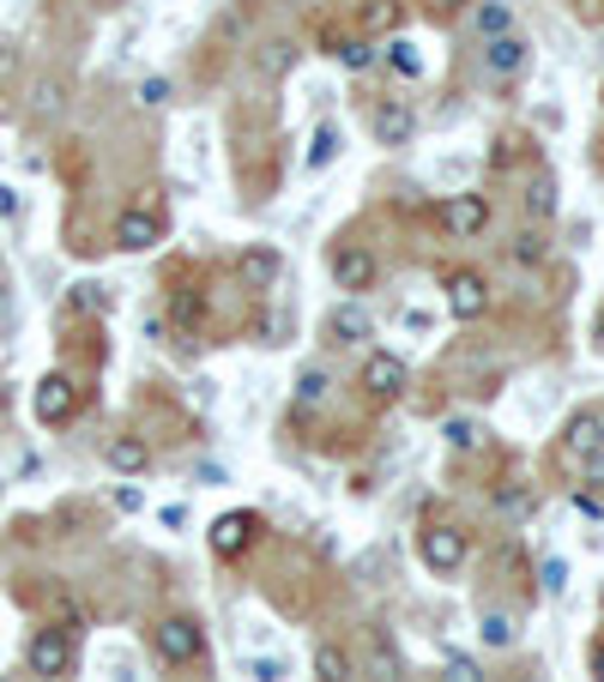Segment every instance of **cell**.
I'll list each match as a JSON object with an SVG mask.
<instances>
[{"instance_id":"cell-14","label":"cell","mask_w":604,"mask_h":682,"mask_svg":"<svg viewBox=\"0 0 604 682\" xmlns=\"http://www.w3.org/2000/svg\"><path fill=\"white\" fill-rule=\"evenodd\" d=\"M526 61H532V43H526V36H490V43H484V67H490V73H502V79H508V73H520L526 67Z\"/></svg>"},{"instance_id":"cell-34","label":"cell","mask_w":604,"mask_h":682,"mask_svg":"<svg viewBox=\"0 0 604 682\" xmlns=\"http://www.w3.org/2000/svg\"><path fill=\"white\" fill-rule=\"evenodd\" d=\"M581 478L593 483V489H604V454H593V459H581Z\"/></svg>"},{"instance_id":"cell-26","label":"cell","mask_w":604,"mask_h":682,"mask_svg":"<svg viewBox=\"0 0 604 682\" xmlns=\"http://www.w3.org/2000/svg\"><path fill=\"white\" fill-rule=\"evenodd\" d=\"M103 302H109L103 285H73V308H80V315H103Z\"/></svg>"},{"instance_id":"cell-23","label":"cell","mask_w":604,"mask_h":682,"mask_svg":"<svg viewBox=\"0 0 604 682\" xmlns=\"http://www.w3.org/2000/svg\"><path fill=\"white\" fill-rule=\"evenodd\" d=\"M339 146H345L339 127H320V134H315V151H308V163H315V170H327V163L339 158Z\"/></svg>"},{"instance_id":"cell-29","label":"cell","mask_w":604,"mask_h":682,"mask_svg":"<svg viewBox=\"0 0 604 682\" xmlns=\"http://www.w3.org/2000/svg\"><path fill=\"white\" fill-rule=\"evenodd\" d=\"M363 24H369V31H393V24H400V7H393V0H388V7H369Z\"/></svg>"},{"instance_id":"cell-5","label":"cell","mask_w":604,"mask_h":682,"mask_svg":"<svg viewBox=\"0 0 604 682\" xmlns=\"http://www.w3.org/2000/svg\"><path fill=\"white\" fill-rule=\"evenodd\" d=\"M31 411H36V423H73V411H80V387H73V375H43V381H36Z\"/></svg>"},{"instance_id":"cell-17","label":"cell","mask_w":604,"mask_h":682,"mask_svg":"<svg viewBox=\"0 0 604 682\" xmlns=\"http://www.w3.org/2000/svg\"><path fill=\"white\" fill-rule=\"evenodd\" d=\"M332 61L363 73V67H375V43H369V36H339V43H332Z\"/></svg>"},{"instance_id":"cell-35","label":"cell","mask_w":604,"mask_h":682,"mask_svg":"<svg viewBox=\"0 0 604 682\" xmlns=\"http://www.w3.org/2000/svg\"><path fill=\"white\" fill-rule=\"evenodd\" d=\"M562 580H569V568H562V562H544V592H562Z\"/></svg>"},{"instance_id":"cell-12","label":"cell","mask_w":604,"mask_h":682,"mask_svg":"<svg viewBox=\"0 0 604 682\" xmlns=\"http://www.w3.org/2000/svg\"><path fill=\"white\" fill-rule=\"evenodd\" d=\"M278 273H285V260H278V248H242V260H236V278L248 290H273L278 285Z\"/></svg>"},{"instance_id":"cell-31","label":"cell","mask_w":604,"mask_h":682,"mask_svg":"<svg viewBox=\"0 0 604 682\" xmlns=\"http://www.w3.org/2000/svg\"><path fill=\"white\" fill-rule=\"evenodd\" d=\"M447 441H454V447H478V441H484V435H478V429H471V423H447Z\"/></svg>"},{"instance_id":"cell-9","label":"cell","mask_w":604,"mask_h":682,"mask_svg":"<svg viewBox=\"0 0 604 682\" xmlns=\"http://www.w3.org/2000/svg\"><path fill=\"white\" fill-rule=\"evenodd\" d=\"M375 139L381 146H411V134H417V109L411 103H400V97H388V103H375Z\"/></svg>"},{"instance_id":"cell-4","label":"cell","mask_w":604,"mask_h":682,"mask_svg":"<svg viewBox=\"0 0 604 682\" xmlns=\"http://www.w3.org/2000/svg\"><path fill=\"white\" fill-rule=\"evenodd\" d=\"M593 454H604V411L586 405V411H574V417L562 423V459L581 466V459H593Z\"/></svg>"},{"instance_id":"cell-25","label":"cell","mask_w":604,"mask_h":682,"mask_svg":"<svg viewBox=\"0 0 604 682\" xmlns=\"http://www.w3.org/2000/svg\"><path fill=\"white\" fill-rule=\"evenodd\" d=\"M544 236H538V230H520V236H513V260H520V266H538V260H544Z\"/></svg>"},{"instance_id":"cell-8","label":"cell","mask_w":604,"mask_h":682,"mask_svg":"<svg viewBox=\"0 0 604 682\" xmlns=\"http://www.w3.org/2000/svg\"><path fill=\"white\" fill-rule=\"evenodd\" d=\"M327 266H332V285L351 290V296L375 290V278H381V266H375V254H369V248H332Z\"/></svg>"},{"instance_id":"cell-3","label":"cell","mask_w":604,"mask_h":682,"mask_svg":"<svg viewBox=\"0 0 604 682\" xmlns=\"http://www.w3.org/2000/svg\"><path fill=\"white\" fill-rule=\"evenodd\" d=\"M466 532L459 525H423L417 532V556H423V568H435V574H454V568H466Z\"/></svg>"},{"instance_id":"cell-20","label":"cell","mask_w":604,"mask_h":682,"mask_svg":"<svg viewBox=\"0 0 604 682\" xmlns=\"http://www.w3.org/2000/svg\"><path fill=\"white\" fill-rule=\"evenodd\" d=\"M526 212H532V217H550V212H557V182H550V175H538V182L526 188Z\"/></svg>"},{"instance_id":"cell-15","label":"cell","mask_w":604,"mask_h":682,"mask_svg":"<svg viewBox=\"0 0 604 682\" xmlns=\"http://www.w3.org/2000/svg\"><path fill=\"white\" fill-rule=\"evenodd\" d=\"M103 459H109V466L121 471V478H134V471H146V466H151V447L139 441V435H109Z\"/></svg>"},{"instance_id":"cell-1","label":"cell","mask_w":604,"mask_h":682,"mask_svg":"<svg viewBox=\"0 0 604 682\" xmlns=\"http://www.w3.org/2000/svg\"><path fill=\"white\" fill-rule=\"evenodd\" d=\"M151 647H158L163 664H194V659H205V628L194 616H163L151 628Z\"/></svg>"},{"instance_id":"cell-19","label":"cell","mask_w":604,"mask_h":682,"mask_svg":"<svg viewBox=\"0 0 604 682\" xmlns=\"http://www.w3.org/2000/svg\"><path fill=\"white\" fill-rule=\"evenodd\" d=\"M508 31H513V12L502 7V0H484L478 7V36L490 43V36H508Z\"/></svg>"},{"instance_id":"cell-11","label":"cell","mask_w":604,"mask_h":682,"mask_svg":"<svg viewBox=\"0 0 604 682\" xmlns=\"http://www.w3.org/2000/svg\"><path fill=\"white\" fill-rule=\"evenodd\" d=\"M158 236H163V224L151 212H121V217H115V248H127V254L158 248Z\"/></svg>"},{"instance_id":"cell-38","label":"cell","mask_w":604,"mask_h":682,"mask_svg":"<svg viewBox=\"0 0 604 682\" xmlns=\"http://www.w3.org/2000/svg\"><path fill=\"white\" fill-rule=\"evenodd\" d=\"M598 344H604V320H598Z\"/></svg>"},{"instance_id":"cell-18","label":"cell","mask_w":604,"mask_h":682,"mask_svg":"<svg viewBox=\"0 0 604 682\" xmlns=\"http://www.w3.org/2000/svg\"><path fill=\"white\" fill-rule=\"evenodd\" d=\"M315 671H320V682H351L357 676V659H351V652H339V647H320L315 652Z\"/></svg>"},{"instance_id":"cell-28","label":"cell","mask_w":604,"mask_h":682,"mask_svg":"<svg viewBox=\"0 0 604 682\" xmlns=\"http://www.w3.org/2000/svg\"><path fill=\"white\" fill-rule=\"evenodd\" d=\"M484 640L490 647H513V622L508 616H484Z\"/></svg>"},{"instance_id":"cell-6","label":"cell","mask_w":604,"mask_h":682,"mask_svg":"<svg viewBox=\"0 0 604 682\" xmlns=\"http://www.w3.org/2000/svg\"><path fill=\"white\" fill-rule=\"evenodd\" d=\"M254 537H261V513H218V520H212V556L236 562Z\"/></svg>"},{"instance_id":"cell-21","label":"cell","mask_w":604,"mask_h":682,"mask_svg":"<svg viewBox=\"0 0 604 682\" xmlns=\"http://www.w3.org/2000/svg\"><path fill=\"white\" fill-rule=\"evenodd\" d=\"M327 387H332L327 369H303V375H297V405H320V398H327Z\"/></svg>"},{"instance_id":"cell-36","label":"cell","mask_w":604,"mask_h":682,"mask_svg":"<svg viewBox=\"0 0 604 682\" xmlns=\"http://www.w3.org/2000/svg\"><path fill=\"white\" fill-rule=\"evenodd\" d=\"M586 671H593V682H604V640L593 647V659H586Z\"/></svg>"},{"instance_id":"cell-2","label":"cell","mask_w":604,"mask_h":682,"mask_svg":"<svg viewBox=\"0 0 604 682\" xmlns=\"http://www.w3.org/2000/svg\"><path fill=\"white\" fill-rule=\"evenodd\" d=\"M24 671L31 676H67L73 671V635L67 628H36L31 640H24Z\"/></svg>"},{"instance_id":"cell-22","label":"cell","mask_w":604,"mask_h":682,"mask_svg":"<svg viewBox=\"0 0 604 682\" xmlns=\"http://www.w3.org/2000/svg\"><path fill=\"white\" fill-rule=\"evenodd\" d=\"M363 676H369V682H400V659H393L388 647H375V652L363 659Z\"/></svg>"},{"instance_id":"cell-16","label":"cell","mask_w":604,"mask_h":682,"mask_svg":"<svg viewBox=\"0 0 604 682\" xmlns=\"http://www.w3.org/2000/svg\"><path fill=\"white\" fill-rule=\"evenodd\" d=\"M327 332H332L339 344H363V339H369V315H363L357 302H339V308L327 315Z\"/></svg>"},{"instance_id":"cell-30","label":"cell","mask_w":604,"mask_h":682,"mask_svg":"<svg viewBox=\"0 0 604 682\" xmlns=\"http://www.w3.org/2000/svg\"><path fill=\"white\" fill-rule=\"evenodd\" d=\"M139 103H151V109L170 103V79H146V85H139Z\"/></svg>"},{"instance_id":"cell-27","label":"cell","mask_w":604,"mask_h":682,"mask_svg":"<svg viewBox=\"0 0 604 682\" xmlns=\"http://www.w3.org/2000/svg\"><path fill=\"white\" fill-rule=\"evenodd\" d=\"M290 61H297V49H290V43H266V55H261V67H266V73H273V79H278V73H285V67H290Z\"/></svg>"},{"instance_id":"cell-10","label":"cell","mask_w":604,"mask_h":682,"mask_svg":"<svg viewBox=\"0 0 604 682\" xmlns=\"http://www.w3.org/2000/svg\"><path fill=\"white\" fill-rule=\"evenodd\" d=\"M447 308H454V320H478L490 308V285L478 273H454L447 278Z\"/></svg>"},{"instance_id":"cell-13","label":"cell","mask_w":604,"mask_h":682,"mask_svg":"<svg viewBox=\"0 0 604 682\" xmlns=\"http://www.w3.org/2000/svg\"><path fill=\"white\" fill-rule=\"evenodd\" d=\"M405 363L400 356H369L363 363V387H369V398H400L405 393Z\"/></svg>"},{"instance_id":"cell-37","label":"cell","mask_w":604,"mask_h":682,"mask_svg":"<svg viewBox=\"0 0 604 682\" xmlns=\"http://www.w3.org/2000/svg\"><path fill=\"white\" fill-rule=\"evenodd\" d=\"M435 7H442V12H459V7H466V0H435Z\"/></svg>"},{"instance_id":"cell-32","label":"cell","mask_w":604,"mask_h":682,"mask_svg":"<svg viewBox=\"0 0 604 682\" xmlns=\"http://www.w3.org/2000/svg\"><path fill=\"white\" fill-rule=\"evenodd\" d=\"M393 67H400V73H423V61L411 55V43H393Z\"/></svg>"},{"instance_id":"cell-7","label":"cell","mask_w":604,"mask_h":682,"mask_svg":"<svg viewBox=\"0 0 604 682\" xmlns=\"http://www.w3.org/2000/svg\"><path fill=\"white\" fill-rule=\"evenodd\" d=\"M484 224H490V200H484V194H447L442 200V230L454 242L484 236Z\"/></svg>"},{"instance_id":"cell-33","label":"cell","mask_w":604,"mask_h":682,"mask_svg":"<svg viewBox=\"0 0 604 682\" xmlns=\"http://www.w3.org/2000/svg\"><path fill=\"white\" fill-rule=\"evenodd\" d=\"M290 671H285V664H278V659H261V664H254V682H285Z\"/></svg>"},{"instance_id":"cell-24","label":"cell","mask_w":604,"mask_h":682,"mask_svg":"<svg viewBox=\"0 0 604 682\" xmlns=\"http://www.w3.org/2000/svg\"><path fill=\"white\" fill-rule=\"evenodd\" d=\"M442 682H484V671H478V659H466V652H447Z\"/></svg>"}]
</instances>
